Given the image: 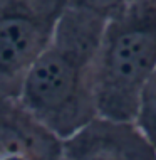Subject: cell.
I'll list each match as a JSON object with an SVG mask.
<instances>
[{"label": "cell", "mask_w": 156, "mask_h": 160, "mask_svg": "<svg viewBox=\"0 0 156 160\" xmlns=\"http://www.w3.org/2000/svg\"><path fill=\"white\" fill-rule=\"evenodd\" d=\"M66 160H156V147L134 122L96 116L64 140Z\"/></svg>", "instance_id": "cell-4"}, {"label": "cell", "mask_w": 156, "mask_h": 160, "mask_svg": "<svg viewBox=\"0 0 156 160\" xmlns=\"http://www.w3.org/2000/svg\"><path fill=\"white\" fill-rule=\"evenodd\" d=\"M0 160H66L64 140L17 98L0 96Z\"/></svg>", "instance_id": "cell-5"}, {"label": "cell", "mask_w": 156, "mask_h": 160, "mask_svg": "<svg viewBox=\"0 0 156 160\" xmlns=\"http://www.w3.org/2000/svg\"><path fill=\"white\" fill-rule=\"evenodd\" d=\"M104 20L67 3L20 86V105L62 140L97 116L94 69Z\"/></svg>", "instance_id": "cell-1"}, {"label": "cell", "mask_w": 156, "mask_h": 160, "mask_svg": "<svg viewBox=\"0 0 156 160\" xmlns=\"http://www.w3.org/2000/svg\"><path fill=\"white\" fill-rule=\"evenodd\" d=\"M156 69V0H138L104 20L96 54L97 116L134 122Z\"/></svg>", "instance_id": "cell-2"}, {"label": "cell", "mask_w": 156, "mask_h": 160, "mask_svg": "<svg viewBox=\"0 0 156 160\" xmlns=\"http://www.w3.org/2000/svg\"><path fill=\"white\" fill-rule=\"evenodd\" d=\"M134 123L143 132V135L156 147V69L143 91Z\"/></svg>", "instance_id": "cell-6"}, {"label": "cell", "mask_w": 156, "mask_h": 160, "mask_svg": "<svg viewBox=\"0 0 156 160\" xmlns=\"http://www.w3.org/2000/svg\"><path fill=\"white\" fill-rule=\"evenodd\" d=\"M66 7L67 0H0V96L19 98Z\"/></svg>", "instance_id": "cell-3"}, {"label": "cell", "mask_w": 156, "mask_h": 160, "mask_svg": "<svg viewBox=\"0 0 156 160\" xmlns=\"http://www.w3.org/2000/svg\"><path fill=\"white\" fill-rule=\"evenodd\" d=\"M134 2H138V0H67L69 5L94 12V14L101 15L104 19H107L109 15L123 10L124 7L131 5Z\"/></svg>", "instance_id": "cell-7"}]
</instances>
